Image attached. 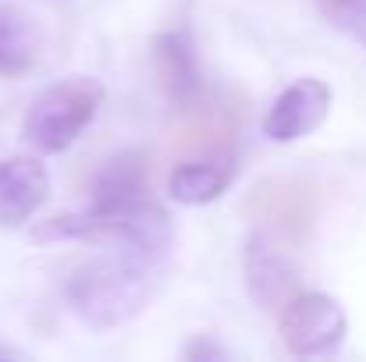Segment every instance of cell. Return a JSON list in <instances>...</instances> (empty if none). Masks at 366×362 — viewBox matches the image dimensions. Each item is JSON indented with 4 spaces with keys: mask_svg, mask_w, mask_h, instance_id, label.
<instances>
[{
    "mask_svg": "<svg viewBox=\"0 0 366 362\" xmlns=\"http://www.w3.org/2000/svg\"><path fill=\"white\" fill-rule=\"evenodd\" d=\"M164 284V259L157 248H139V245H122V252L89 259L86 266H79L68 284V306L71 313L97 327H122L128 320H135L160 291Z\"/></svg>",
    "mask_w": 366,
    "mask_h": 362,
    "instance_id": "obj_1",
    "label": "cell"
},
{
    "mask_svg": "<svg viewBox=\"0 0 366 362\" xmlns=\"http://www.w3.org/2000/svg\"><path fill=\"white\" fill-rule=\"evenodd\" d=\"M36 238H86L100 245H139V248H157L164 252L171 241V221L167 213L146 199H122V203H104L93 199L89 210L82 213H64L36 228Z\"/></svg>",
    "mask_w": 366,
    "mask_h": 362,
    "instance_id": "obj_2",
    "label": "cell"
},
{
    "mask_svg": "<svg viewBox=\"0 0 366 362\" xmlns=\"http://www.w3.org/2000/svg\"><path fill=\"white\" fill-rule=\"evenodd\" d=\"M100 104H104V86L97 79L86 75L61 79L57 86L43 89L32 100L21 121V135L39 153H61L93 124Z\"/></svg>",
    "mask_w": 366,
    "mask_h": 362,
    "instance_id": "obj_3",
    "label": "cell"
},
{
    "mask_svg": "<svg viewBox=\"0 0 366 362\" xmlns=\"http://www.w3.org/2000/svg\"><path fill=\"white\" fill-rule=\"evenodd\" d=\"M245 221L281 241H306L320 217V185L299 174H274L249 188Z\"/></svg>",
    "mask_w": 366,
    "mask_h": 362,
    "instance_id": "obj_4",
    "label": "cell"
},
{
    "mask_svg": "<svg viewBox=\"0 0 366 362\" xmlns=\"http://www.w3.org/2000/svg\"><path fill=\"white\" fill-rule=\"evenodd\" d=\"M349 331L345 309L324 291H299L281 306V341L292 356H324Z\"/></svg>",
    "mask_w": 366,
    "mask_h": 362,
    "instance_id": "obj_5",
    "label": "cell"
},
{
    "mask_svg": "<svg viewBox=\"0 0 366 362\" xmlns=\"http://www.w3.org/2000/svg\"><path fill=\"white\" fill-rule=\"evenodd\" d=\"M331 114V86L320 79H299L274 100L270 114L263 121L267 139L274 142H295L310 131H317Z\"/></svg>",
    "mask_w": 366,
    "mask_h": 362,
    "instance_id": "obj_6",
    "label": "cell"
},
{
    "mask_svg": "<svg viewBox=\"0 0 366 362\" xmlns=\"http://www.w3.org/2000/svg\"><path fill=\"white\" fill-rule=\"evenodd\" d=\"M153 64H157V79L167 93V100L185 114L189 107H196L207 96V82L192 50V39L185 32H160L153 39Z\"/></svg>",
    "mask_w": 366,
    "mask_h": 362,
    "instance_id": "obj_7",
    "label": "cell"
},
{
    "mask_svg": "<svg viewBox=\"0 0 366 362\" xmlns=\"http://www.w3.org/2000/svg\"><path fill=\"white\" fill-rule=\"evenodd\" d=\"M245 288L249 298L263 309H277L299 295V270L274 248V241L267 231H256L245 245Z\"/></svg>",
    "mask_w": 366,
    "mask_h": 362,
    "instance_id": "obj_8",
    "label": "cell"
},
{
    "mask_svg": "<svg viewBox=\"0 0 366 362\" xmlns=\"http://www.w3.org/2000/svg\"><path fill=\"white\" fill-rule=\"evenodd\" d=\"M50 196V174L32 156H0V228L25 224Z\"/></svg>",
    "mask_w": 366,
    "mask_h": 362,
    "instance_id": "obj_9",
    "label": "cell"
},
{
    "mask_svg": "<svg viewBox=\"0 0 366 362\" xmlns=\"http://www.w3.org/2000/svg\"><path fill=\"white\" fill-rule=\"evenodd\" d=\"M43 57L39 21L18 4H0V79L29 75Z\"/></svg>",
    "mask_w": 366,
    "mask_h": 362,
    "instance_id": "obj_10",
    "label": "cell"
},
{
    "mask_svg": "<svg viewBox=\"0 0 366 362\" xmlns=\"http://www.w3.org/2000/svg\"><path fill=\"white\" fill-rule=\"evenodd\" d=\"M232 178H235V156L232 153H203L199 160H189L171 174V199L182 203V206L214 203L228 188Z\"/></svg>",
    "mask_w": 366,
    "mask_h": 362,
    "instance_id": "obj_11",
    "label": "cell"
},
{
    "mask_svg": "<svg viewBox=\"0 0 366 362\" xmlns=\"http://www.w3.org/2000/svg\"><path fill=\"white\" fill-rule=\"evenodd\" d=\"M146 192H149V156L142 149H122L100 167L93 181V199L104 203L146 199Z\"/></svg>",
    "mask_w": 366,
    "mask_h": 362,
    "instance_id": "obj_12",
    "label": "cell"
},
{
    "mask_svg": "<svg viewBox=\"0 0 366 362\" xmlns=\"http://www.w3.org/2000/svg\"><path fill=\"white\" fill-rule=\"evenodd\" d=\"M317 11L335 25L352 36L366 32V0H317Z\"/></svg>",
    "mask_w": 366,
    "mask_h": 362,
    "instance_id": "obj_13",
    "label": "cell"
},
{
    "mask_svg": "<svg viewBox=\"0 0 366 362\" xmlns=\"http://www.w3.org/2000/svg\"><path fill=\"white\" fill-rule=\"evenodd\" d=\"M360 39H363V43H366V32H363V36H360Z\"/></svg>",
    "mask_w": 366,
    "mask_h": 362,
    "instance_id": "obj_14",
    "label": "cell"
}]
</instances>
